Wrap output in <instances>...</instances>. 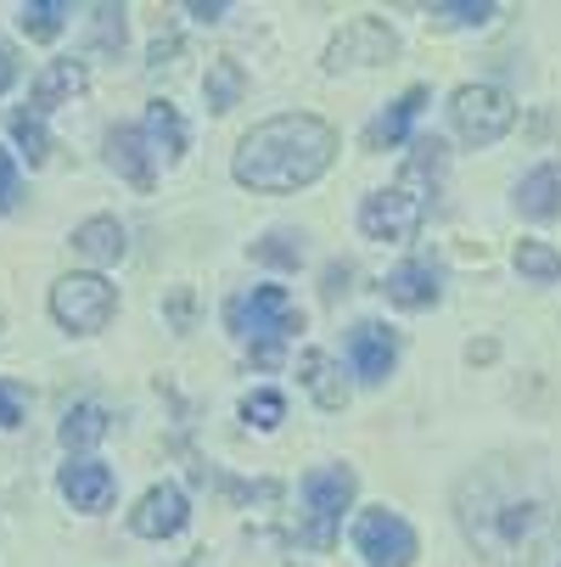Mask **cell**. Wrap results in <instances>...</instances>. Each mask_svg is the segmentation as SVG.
Listing matches in <instances>:
<instances>
[{
  "label": "cell",
  "instance_id": "1",
  "mask_svg": "<svg viewBox=\"0 0 561 567\" xmlns=\"http://www.w3.org/2000/svg\"><path fill=\"white\" fill-rule=\"evenodd\" d=\"M332 152H337V135H332L326 118L281 113V118H264L259 130L242 135L230 169L253 192H298V186H309L332 169Z\"/></svg>",
  "mask_w": 561,
  "mask_h": 567
},
{
  "label": "cell",
  "instance_id": "2",
  "mask_svg": "<svg viewBox=\"0 0 561 567\" xmlns=\"http://www.w3.org/2000/svg\"><path fill=\"white\" fill-rule=\"evenodd\" d=\"M438 175H444V141H416L411 164L398 169V181L360 203V230L371 241H411L427 225V214H433Z\"/></svg>",
  "mask_w": 561,
  "mask_h": 567
},
{
  "label": "cell",
  "instance_id": "3",
  "mask_svg": "<svg viewBox=\"0 0 561 567\" xmlns=\"http://www.w3.org/2000/svg\"><path fill=\"white\" fill-rule=\"evenodd\" d=\"M225 320H230L236 338L253 343V365L259 371H276L281 365V343L292 332H303V315H298V303L281 287H253L242 298H230L225 303Z\"/></svg>",
  "mask_w": 561,
  "mask_h": 567
},
{
  "label": "cell",
  "instance_id": "4",
  "mask_svg": "<svg viewBox=\"0 0 561 567\" xmlns=\"http://www.w3.org/2000/svg\"><path fill=\"white\" fill-rule=\"evenodd\" d=\"M466 528H471L477 545L495 550V561H528L533 539L544 534V506H539V501L500 495V501H489L484 517H466Z\"/></svg>",
  "mask_w": 561,
  "mask_h": 567
},
{
  "label": "cell",
  "instance_id": "5",
  "mask_svg": "<svg viewBox=\"0 0 561 567\" xmlns=\"http://www.w3.org/2000/svg\"><path fill=\"white\" fill-rule=\"evenodd\" d=\"M113 309H118V292L102 276H62L51 287V315H56L62 332L91 338V332H102L113 320Z\"/></svg>",
  "mask_w": 561,
  "mask_h": 567
},
{
  "label": "cell",
  "instance_id": "6",
  "mask_svg": "<svg viewBox=\"0 0 561 567\" xmlns=\"http://www.w3.org/2000/svg\"><path fill=\"white\" fill-rule=\"evenodd\" d=\"M349 501H354V472H349V466H314V472L303 477V506H309V534H303V539H309L314 550H332Z\"/></svg>",
  "mask_w": 561,
  "mask_h": 567
},
{
  "label": "cell",
  "instance_id": "7",
  "mask_svg": "<svg viewBox=\"0 0 561 567\" xmlns=\"http://www.w3.org/2000/svg\"><path fill=\"white\" fill-rule=\"evenodd\" d=\"M449 118H455V130H460L466 146H495L517 124V107L495 85H460L455 102H449Z\"/></svg>",
  "mask_w": 561,
  "mask_h": 567
},
{
  "label": "cell",
  "instance_id": "8",
  "mask_svg": "<svg viewBox=\"0 0 561 567\" xmlns=\"http://www.w3.org/2000/svg\"><path fill=\"white\" fill-rule=\"evenodd\" d=\"M354 550L371 561V567H411L416 561V534L411 523L387 512V506H371L354 517Z\"/></svg>",
  "mask_w": 561,
  "mask_h": 567
},
{
  "label": "cell",
  "instance_id": "9",
  "mask_svg": "<svg viewBox=\"0 0 561 567\" xmlns=\"http://www.w3.org/2000/svg\"><path fill=\"white\" fill-rule=\"evenodd\" d=\"M398 51L393 29L382 18H354L332 45H326V68H354V62H387Z\"/></svg>",
  "mask_w": 561,
  "mask_h": 567
},
{
  "label": "cell",
  "instance_id": "10",
  "mask_svg": "<svg viewBox=\"0 0 561 567\" xmlns=\"http://www.w3.org/2000/svg\"><path fill=\"white\" fill-rule=\"evenodd\" d=\"M186 495L175 489V483H152V489L141 495V506L129 512V528L141 534V539H169V534H180L186 528Z\"/></svg>",
  "mask_w": 561,
  "mask_h": 567
},
{
  "label": "cell",
  "instance_id": "11",
  "mask_svg": "<svg viewBox=\"0 0 561 567\" xmlns=\"http://www.w3.org/2000/svg\"><path fill=\"white\" fill-rule=\"evenodd\" d=\"M62 495L73 501V512H107L118 495V477L102 461H67L62 466Z\"/></svg>",
  "mask_w": 561,
  "mask_h": 567
},
{
  "label": "cell",
  "instance_id": "12",
  "mask_svg": "<svg viewBox=\"0 0 561 567\" xmlns=\"http://www.w3.org/2000/svg\"><path fill=\"white\" fill-rule=\"evenodd\" d=\"M85 62H73V56H62V62H45L40 68V79L29 85V113L34 118H45L51 107H62V102H73L79 91H85Z\"/></svg>",
  "mask_w": 561,
  "mask_h": 567
},
{
  "label": "cell",
  "instance_id": "13",
  "mask_svg": "<svg viewBox=\"0 0 561 567\" xmlns=\"http://www.w3.org/2000/svg\"><path fill=\"white\" fill-rule=\"evenodd\" d=\"M387 303H398V309H427V303H438L444 298V270L433 265V259H411V265H398L393 276H387Z\"/></svg>",
  "mask_w": 561,
  "mask_h": 567
},
{
  "label": "cell",
  "instance_id": "14",
  "mask_svg": "<svg viewBox=\"0 0 561 567\" xmlns=\"http://www.w3.org/2000/svg\"><path fill=\"white\" fill-rule=\"evenodd\" d=\"M349 360H354V371L365 382H382L393 371V360H398V338L387 327H376V320H360V327L349 332Z\"/></svg>",
  "mask_w": 561,
  "mask_h": 567
},
{
  "label": "cell",
  "instance_id": "15",
  "mask_svg": "<svg viewBox=\"0 0 561 567\" xmlns=\"http://www.w3.org/2000/svg\"><path fill=\"white\" fill-rule=\"evenodd\" d=\"M141 135H146V152L152 157H164V164H175V157H186V118H180V107L175 102H152L146 107V124H141Z\"/></svg>",
  "mask_w": 561,
  "mask_h": 567
},
{
  "label": "cell",
  "instance_id": "16",
  "mask_svg": "<svg viewBox=\"0 0 561 567\" xmlns=\"http://www.w3.org/2000/svg\"><path fill=\"white\" fill-rule=\"evenodd\" d=\"M107 164H113L135 192H152V181H157V175H152V152H146V135H141V130H113V135H107Z\"/></svg>",
  "mask_w": 561,
  "mask_h": 567
},
{
  "label": "cell",
  "instance_id": "17",
  "mask_svg": "<svg viewBox=\"0 0 561 567\" xmlns=\"http://www.w3.org/2000/svg\"><path fill=\"white\" fill-rule=\"evenodd\" d=\"M427 107V91L416 85V91H405V96H398V102H387V113L365 130V146L371 152H387V146H398V141H405L411 135V124H416V113Z\"/></svg>",
  "mask_w": 561,
  "mask_h": 567
},
{
  "label": "cell",
  "instance_id": "18",
  "mask_svg": "<svg viewBox=\"0 0 561 567\" xmlns=\"http://www.w3.org/2000/svg\"><path fill=\"white\" fill-rule=\"evenodd\" d=\"M73 248L85 254L91 265H118V259H124V248H129V241H124V225H118V219L96 214V219H85V225L73 230Z\"/></svg>",
  "mask_w": 561,
  "mask_h": 567
},
{
  "label": "cell",
  "instance_id": "19",
  "mask_svg": "<svg viewBox=\"0 0 561 567\" xmlns=\"http://www.w3.org/2000/svg\"><path fill=\"white\" fill-rule=\"evenodd\" d=\"M517 208H522L528 219H555V214H561V164L533 169V175L517 186Z\"/></svg>",
  "mask_w": 561,
  "mask_h": 567
},
{
  "label": "cell",
  "instance_id": "20",
  "mask_svg": "<svg viewBox=\"0 0 561 567\" xmlns=\"http://www.w3.org/2000/svg\"><path fill=\"white\" fill-rule=\"evenodd\" d=\"M242 91H248L242 62H236V56H214V62H208V79H202L208 107H214V113H230L236 102H242Z\"/></svg>",
  "mask_w": 561,
  "mask_h": 567
},
{
  "label": "cell",
  "instance_id": "21",
  "mask_svg": "<svg viewBox=\"0 0 561 567\" xmlns=\"http://www.w3.org/2000/svg\"><path fill=\"white\" fill-rule=\"evenodd\" d=\"M298 377H303V388L320 399V411H343V382H332L337 371H332V354L326 349H309L303 360H298Z\"/></svg>",
  "mask_w": 561,
  "mask_h": 567
},
{
  "label": "cell",
  "instance_id": "22",
  "mask_svg": "<svg viewBox=\"0 0 561 567\" xmlns=\"http://www.w3.org/2000/svg\"><path fill=\"white\" fill-rule=\"evenodd\" d=\"M107 439V411L102 404H73V411L62 416V444L67 450H91Z\"/></svg>",
  "mask_w": 561,
  "mask_h": 567
},
{
  "label": "cell",
  "instance_id": "23",
  "mask_svg": "<svg viewBox=\"0 0 561 567\" xmlns=\"http://www.w3.org/2000/svg\"><path fill=\"white\" fill-rule=\"evenodd\" d=\"M67 18H73L67 0H40V7H23V12H18V29H23L29 40H56V34L67 29Z\"/></svg>",
  "mask_w": 561,
  "mask_h": 567
},
{
  "label": "cell",
  "instance_id": "24",
  "mask_svg": "<svg viewBox=\"0 0 561 567\" xmlns=\"http://www.w3.org/2000/svg\"><path fill=\"white\" fill-rule=\"evenodd\" d=\"M427 18L433 29H484L489 18H500V7L495 0H460V7H433Z\"/></svg>",
  "mask_w": 561,
  "mask_h": 567
},
{
  "label": "cell",
  "instance_id": "25",
  "mask_svg": "<svg viewBox=\"0 0 561 567\" xmlns=\"http://www.w3.org/2000/svg\"><path fill=\"white\" fill-rule=\"evenodd\" d=\"M517 270L533 281H561V254L544 241H517Z\"/></svg>",
  "mask_w": 561,
  "mask_h": 567
},
{
  "label": "cell",
  "instance_id": "26",
  "mask_svg": "<svg viewBox=\"0 0 561 567\" xmlns=\"http://www.w3.org/2000/svg\"><path fill=\"white\" fill-rule=\"evenodd\" d=\"M7 124H12V141L23 146L29 164H45V157H51V135H45V124H40L34 113H12Z\"/></svg>",
  "mask_w": 561,
  "mask_h": 567
},
{
  "label": "cell",
  "instance_id": "27",
  "mask_svg": "<svg viewBox=\"0 0 561 567\" xmlns=\"http://www.w3.org/2000/svg\"><path fill=\"white\" fill-rule=\"evenodd\" d=\"M253 259H270V265H281V270H298V265H303V241H292L287 230H276V236L253 241Z\"/></svg>",
  "mask_w": 561,
  "mask_h": 567
},
{
  "label": "cell",
  "instance_id": "28",
  "mask_svg": "<svg viewBox=\"0 0 561 567\" xmlns=\"http://www.w3.org/2000/svg\"><path fill=\"white\" fill-rule=\"evenodd\" d=\"M242 416H248L253 427H276V422L287 416V399H281V393H248V399H242Z\"/></svg>",
  "mask_w": 561,
  "mask_h": 567
},
{
  "label": "cell",
  "instance_id": "29",
  "mask_svg": "<svg viewBox=\"0 0 561 567\" xmlns=\"http://www.w3.org/2000/svg\"><path fill=\"white\" fill-rule=\"evenodd\" d=\"M91 45H96V51H118V45H124V12H118V7H96Z\"/></svg>",
  "mask_w": 561,
  "mask_h": 567
},
{
  "label": "cell",
  "instance_id": "30",
  "mask_svg": "<svg viewBox=\"0 0 561 567\" xmlns=\"http://www.w3.org/2000/svg\"><path fill=\"white\" fill-rule=\"evenodd\" d=\"M23 411H29V388L0 382V427H23Z\"/></svg>",
  "mask_w": 561,
  "mask_h": 567
},
{
  "label": "cell",
  "instance_id": "31",
  "mask_svg": "<svg viewBox=\"0 0 561 567\" xmlns=\"http://www.w3.org/2000/svg\"><path fill=\"white\" fill-rule=\"evenodd\" d=\"M18 197H23V186H18V164H12V152H0V214H12Z\"/></svg>",
  "mask_w": 561,
  "mask_h": 567
},
{
  "label": "cell",
  "instance_id": "32",
  "mask_svg": "<svg viewBox=\"0 0 561 567\" xmlns=\"http://www.w3.org/2000/svg\"><path fill=\"white\" fill-rule=\"evenodd\" d=\"M169 320H175V327H191V292L186 287L169 298Z\"/></svg>",
  "mask_w": 561,
  "mask_h": 567
},
{
  "label": "cell",
  "instance_id": "33",
  "mask_svg": "<svg viewBox=\"0 0 561 567\" xmlns=\"http://www.w3.org/2000/svg\"><path fill=\"white\" fill-rule=\"evenodd\" d=\"M12 79H18V51H12V45H0V91H7Z\"/></svg>",
  "mask_w": 561,
  "mask_h": 567
},
{
  "label": "cell",
  "instance_id": "34",
  "mask_svg": "<svg viewBox=\"0 0 561 567\" xmlns=\"http://www.w3.org/2000/svg\"><path fill=\"white\" fill-rule=\"evenodd\" d=\"M349 276H354L349 265H332V270H326V298H337V292H349Z\"/></svg>",
  "mask_w": 561,
  "mask_h": 567
},
{
  "label": "cell",
  "instance_id": "35",
  "mask_svg": "<svg viewBox=\"0 0 561 567\" xmlns=\"http://www.w3.org/2000/svg\"><path fill=\"white\" fill-rule=\"evenodd\" d=\"M230 7H225V0H214V7H202V0H191V18H202V23H219Z\"/></svg>",
  "mask_w": 561,
  "mask_h": 567
},
{
  "label": "cell",
  "instance_id": "36",
  "mask_svg": "<svg viewBox=\"0 0 561 567\" xmlns=\"http://www.w3.org/2000/svg\"><path fill=\"white\" fill-rule=\"evenodd\" d=\"M164 56H180V40H157L152 45V68H164Z\"/></svg>",
  "mask_w": 561,
  "mask_h": 567
},
{
  "label": "cell",
  "instance_id": "37",
  "mask_svg": "<svg viewBox=\"0 0 561 567\" xmlns=\"http://www.w3.org/2000/svg\"><path fill=\"white\" fill-rule=\"evenodd\" d=\"M555 567H561V561H555Z\"/></svg>",
  "mask_w": 561,
  "mask_h": 567
}]
</instances>
